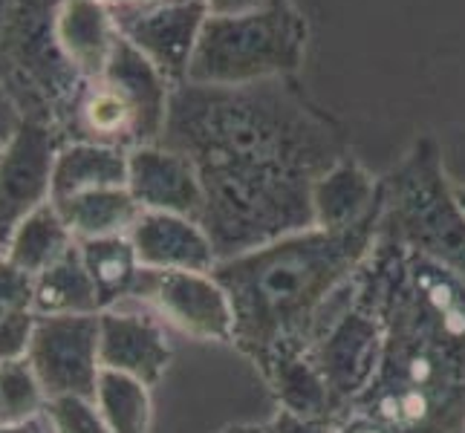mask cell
<instances>
[{
	"mask_svg": "<svg viewBox=\"0 0 465 433\" xmlns=\"http://www.w3.org/2000/svg\"><path fill=\"white\" fill-rule=\"evenodd\" d=\"M159 144L197 165L220 261L312 229V188L350 153L341 124L290 78L173 84Z\"/></svg>",
	"mask_w": 465,
	"mask_h": 433,
	"instance_id": "obj_1",
	"label": "cell"
},
{
	"mask_svg": "<svg viewBox=\"0 0 465 433\" xmlns=\"http://www.w3.org/2000/svg\"><path fill=\"white\" fill-rule=\"evenodd\" d=\"M361 271L384 344L373 384L350 410L391 433H465V283L384 234Z\"/></svg>",
	"mask_w": 465,
	"mask_h": 433,
	"instance_id": "obj_2",
	"label": "cell"
},
{
	"mask_svg": "<svg viewBox=\"0 0 465 433\" xmlns=\"http://www.w3.org/2000/svg\"><path fill=\"white\" fill-rule=\"evenodd\" d=\"M379 222L381 208L344 231L312 226L217 261L212 275L232 303V344L261 379L281 359L315 344L330 300L352 286L373 254Z\"/></svg>",
	"mask_w": 465,
	"mask_h": 433,
	"instance_id": "obj_3",
	"label": "cell"
},
{
	"mask_svg": "<svg viewBox=\"0 0 465 433\" xmlns=\"http://www.w3.org/2000/svg\"><path fill=\"white\" fill-rule=\"evenodd\" d=\"M168 99V78L119 35L102 75L84 78L55 127L64 142L134 151L159 142Z\"/></svg>",
	"mask_w": 465,
	"mask_h": 433,
	"instance_id": "obj_4",
	"label": "cell"
},
{
	"mask_svg": "<svg viewBox=\"0 0 465 433\" xmlns=\"http://www.w3.org/2000/svg\"><path fill=\"white\" fill-rule=\"evenodd\" d=\"M303 46L307 21L292 0H266L240 15H208L185 82L240 87L290 78L301 67Z\"/></svg>",
	"mask_w": 465,
	"mask_h": 433,
	"instance_id": "obj_5",
	"label": "cell"
},
{
	"mask_svg": "<svg viewBox=\"0 0 465 433\" xmlns=\"http://www.w3.org/2000/svg\"><path fill=\"white\" fill-rule=\"evenodd\" d=\"M381 194L379 234L445 266L465 283V212L434 136L416 139L402 162L381 176Z\"/></svg>",
	"mask_w": 465,
	"mask_h": 433,
	"instance_id": "obj_6",
	"label": "cell"
},
{
	"mask_svg": "<svg viewBox=\"0 0 465 433\" xmlns=\"http://www.w3.org/2000/svg\"><path fill=\"white\" fill-rule=\"evenodd\" d=\"M64 0H0V87L24 119L58 124L82 73L58 41Z\"/></svg>",
	"mask_w": 465,
	"mask_h": 433,
	"instance_id": "obj_7",
	"label": "cell"
},
{
	"mask_svg": "<svg viewBox=\"0 0 465 433\" xmlns=\"http://www.w3.org/2000/svg\"><path fill=\"white\" fill-rule=\"evenodd\" d=\"M384 327L371 278L359 271L350 286V300L335 312L310 347V359L339 410V419L371 388L381 361Z\"/></svg>",
	"mask_w": 465,
	"mask_h": 433,
	"instance_id": "obj_8",
	"label": "cell"
},
{
	"mask_svg": "<svg viewBox=\"0 0 465 433\" xmlns=\"http://www.w3.org/2000/svg\"><path fill=\"white\" fill-rule=\"evenodd\" d=\"M127 300L151 303L159 318L197 341L232 344V303L212 271L142 269Z\"/></svg>",
	"mask_w": 465,
	"mask_h": 433,
	"instance_id": "obj_9",
	"label": "cell"
},
{
	"mask_svg": "<svg viewBox=\"0 0 465 433\" xmlns=\"http://www.w3.org/2000/svg\"><path fill=\"white\" fill-rule=\"evenodd\" d=\"M46 399L84 396L95 402L99 361V312L95 315H50L35 324L26 352Z\"/></svg>",
	"mask_w": 465,
	"mask_h": 433,
	"instance_id": "obj_10",
	"label": "cell"
},
{
	"mask_svg": "<svg viewBox=\"0 0 465 433\" xmlns=\"http://www.w3.org/2000/svg\"><path fill=\"white\" fill-rule=\"evenodd\" d=\"M110 15L119 35L136 46L173 87L188 78L191 55L212 12L205 0H163L151 6H119L110 9Z\"/></svg>",
	"mask_w": 465,
	"mask_h": 433,
	"instance_id": "obj_11",
	"label": "cell"
},
{
	"mask_svg": "<svg viewBox=\"0 0 465 433\" xmlns=\"http://www.w3.org/2000/svg\"><path fill=\"white\" fill-rule=\"evenodd\" d=\"M64 136L55 124L24 119L0 156V229L12 234L18 222L50 202L55 156Z\"/></svg>",
	"mask_w": 465,
	"mask_h": 433,
	"instance_id": "obj_12",
	"label": "cell"
},
{
	"mask_svg": "<svg viewBox=\"0 0 465 433\" xmlns=\"http://www.w3.org/2000/svg\"><path fill=\"white\" fill-rule=\"evenodd\" d=\"M127 191L142 212L180 214L197 222L203 220L205 194L197 165L159 142L127 151Z\"/></svg>",
	"mask_w": 465,
	"mask_h": 433,
	"instance_id": "obj_13",
	"label": "cell"
},
{
	"mask_svg": "<svg viewBox=\"0 0 465 433\" xmlns=\"http://www.w3.org/2000/svg\"><path fill=\"white\" fill-rule=\"evenodd\" d=\"M99 361L102 370L131 376L153 388L171 364V344L163 324L148 312L114 307L99 312Z\"/></svg>",
	"mask_w": 465,
	"mask_h": 433,
	"instance_id": "obj_14",
	"label": "cell"
},
{
	"mask_svg": "<svg viewBox=\"0 0 465 433\" xmlns=\"http://www.w3.org/2000/svg\"><path fill=\"white\" fill-rule=\"evenodd\" d=\"M127 237L136 249L142 269L212 271L220 261L203 222L180 214L142 212Z\"/></svg>",
	"mask_w": 465,
	"mask_h": 433,
	"instance_id": "obj_15",
	"label": "cell"
},
{
	"mask_svg": "<svg viewBox=\"0 0 465 433\" xmlns=\"http://www.w3.org/2000/svg\"><path fill=\"white\" fill-rule=\"evenodd\" d=\"M384 202L381 180H373L356 156H344L312 188V226L344 231L359 226Z\"/></svg>",
	"mask_w": 465,
	"mask_h": 433,
	"instance_id": "obj_16",
	"label": "cell"
},
{
	"mask_svg": "<svg viewBox=\"0 0 465 433\" xmlns=\"http://www.w3.org/2000/svg\"><path fill=\"white\" fill-rule=\"evenodd\" d=\"M119 29L102 0H64L58 15V41L82 78L102 75L114 53Z\"/></svg>",
	"mask_w": 465,
	"mask_h": 433,
	"instance_id": "obj_17",
	"label": "cell"
},
{
	"mask_svg": "<svg viewBox=\"0 0 465 433\" xmlns=\"http://www.w3.org/2000/svg\"><path fill=\"white\" fill-rule=\"evenodd\" d=\"M127 185V151L90 142H64L55 156L50 200H64L93 188Z\"/></svg>",
	"mask_w": 465,
	"mask_h": 433,
	"instance_id": "obj_18",
	"label": "cell"
},
{
	"mask_svg": "<svg viewBox=\"0 0 465 433\" xmlns=\"http://www.w3.org/2000/svg\"><path fill=\"white\" fill-rule=\"evenodd\" d=\"M53 205L58 208L61 220L67 222L75 240L131 234L134 222L142 214V208L127 191V185L82 191V194L55 200Z\"/></svg>",
	"mask_w": 465,
	"mask_h": 433,
	"instance_id": "obj_19",
	"label": "cell"
},
{
	"mask_svg": "<svg viewBox=\"0 0 465 433\" xmlns=\"http://www.w3.org/2000/svg\"><path fill=\"white\" fill-rule=\"evenodd\" d=\"M78 240L67 229V222L61 220L58 208L50 202L38 205L35 212H29L18 226L12 229L6 243V258L29 278H38L41 271L50 269L55 261H61Z\"/></svg>",
	"mask_w": 465,
	"mask_h": 433,
	"instance_id": "obj_20",
	"label": "cell"
},
{
	"mask_svg": "<svg viewBox=\"0 0 465 433\" xmlns=\"http://www.w3.org/2000/svg\"><path fill=\"white\" fill-rule=\"evenodd\" d=\"M32 312L41 318L102 312L99 295H95V286L82 261L78 243L35 278V286H32Z\"/></svg>",
	"mask_w": 465,
	"mask_h": 433,
	"instance_id": "obj_21",
	"label": "cell"
},
{
	"mask_svg": "<svg viewBox=\"0 0 465 433\" xmlns=\"http://www.w3.org/2000/svg\"><path fill=\"white\" fill-rule=\"evenodd\" d=\"M78 249H82V261L93 278L102 312L114 310L122 300L131 298L142 271L131 237L116 234V237L78 240Z\"/></svg>",
	"mask_w": 465,
	"mask_h": 433,
	"instance_id": "obj_22",
	"label": "cell"
},
{
	"mask_svg": "<svg viewBox=\"0 0 465 433\" xmlns=\"http://www.w3.org/2000/svg\"><path fill=\"white\" fill-rule=\"evenodd\" d=\"M269 393L275 396L281 410H292L298 416H315V419H339V410L327 390V381L321 379L318 367L307 352L281 359L263 376Z\"/></svg>",
	"mask_w": 465,
	"mask_h": 433,
	"instance_id": "obj_23",
	"label": "cell"
},
{
	"mask_svg": "<svg viewBox=\"0 0 465 433\" xmlns=\"http://www.w3.org/2000/svg\"><path fill=\"white\" fill-rule=\"evenodd\" d=\"M151 388L131 376L102 370L95 388V408L110 433H148L151 428Z\"/></svg>",
	"mask_w": 465,
	"mask_h": 433,
	"instance_id": "obj_24",
	"label": "cell"
},
{
	"mask_svg": "<svg viewBox=\"0 0 465 433\" xmlns=\"http://www.w3.org/2000/svg\"><path fill=\"white\" fill-rule=\"evenodd\" d=\"M46 393L26 359L0 364V425H24L44 416Z\"/></svg>",
	"mask_w": 465,
	"mask_h": 433,
	"instance_id": "obj_25",
	"label": "cell"
},
{
	"mask_svg": "<svg viewBox=\"0 0 465 433\" xmlns=\"http://www.w3.org/2000/svg\"><path fill=\"white\" fill-rule=\"evenodd\" d=\"M44 419L53 433H110L99 408L84 396H53L44 405Z\"/></svg>",
	"mask_w": 465,
	"mask_h": 433,
	"instance_id": "obj_26",
	"label": "cell"
},
{
	"mask_svg": "<svg viewBox=\"0 0 465 433\" xmlns=\"http://www.w3.org/2000/svg\"><path fill=\"white\" fill-rule=\"evenodd\" d=\"M38 315L32 310H18L0 318V364L26 359Z\"/></svg>",
	"mask_w": 465,
	"mask_h": 433,
	"instance_id": "obj_27",
	"label": "cell"
},
{
	"mask_svg": "<svg viewBox=\"0 0 465 433\" xmlns=\"http://www.w3.org/2000/svg\"><path fill=\"white\" fill-rule=\"evenodd\" d=\"M32 286L35 278H29L6 254H0V318L18 310H32Z\"/></svg>",
	"mask_w": 465,
	"mask_h": 433,
	"instance_id": "obj_28",
	"label": "cell"
},
{
	"mask_svg": "<svg viewBox=\"0 0 465 433\" xmlns=\"http://www.w3.org/2000/svg\"><path fill=\"white\" fill-rule=\"evenodd\" d=\"M269 433H339V419H315V416H298L292 410H281L266 422Z\"/></svg>",
	"mask_w": 465,
	"mask_h": 433,
	"instance_id": "obj_29",
	"label": "cell"
},
{
	"mask_svg": "<svg viewBox=\"0 0 465 433\" xmlns=\"http://www.w3.org/2000/svg\"><path fill=\"white\" fill-rule=\"evenodd\" d=\"M21 122H24L21 110L15 107V102L6 95V90L0 87V156H4L6 144L12 142V136L21 127Z\"/></svg>",
	"mask_w": 465,
	"mask_h": 433,
	"instance_id": "obj_30",
	"label": "cell"
},
{
	"mask_svg": "<svg viewBox=\"0 0 465 433\" xmlns=\"http://www.w3.org/2000/svg\"><path fill=\"white\" fill-rule=\"evenodd\" d=\"M339 433H391L381 422H376L373 416L359 413V410H350L347 416L339 419Z\"/></svg>",
	"mask_w": 465,
	"mask_h": 433,
	"instance_id": "obj_31",
	"label": "cell"
},
{
	"mask_svg": "<svg viewBox=\"0 0 465 433\" xmlns=\"http://www.w3.org/2000/svg\"><path fill=\"white\" fill-rule=\"evenodd\" d=\"M266 0H205V6L212 15H240L263 6Z\"/></svg>",
	"mask_w": 465,
	"mask_h": 433,
	"instance_id": "obj_32",
	"label": "cell"
},
{
	"mask_svg": "<svg viewBox=\"0 0 465 433\" xmlns=\"http://www.w3.org/2000/svg\"><path fill=\"white\" fill-rule=\"evenodd\" d=\"M0 433H53V430L44 416H38V419H29L24 425H0Z\"/></svg>",
	"mask_w": 465,
	"mask_h": 433,
	"instance_id": "obj_33",
	"label": "cell"
},
{
	"mask_svg": "<svg viewBox=\"0 0 465 433\" xmlns=\"http://www.w3.org/2000/svg\"><path fill=\"white\" fill-rule=\"evenodd\" d=\"M107 9H119V6H151V4H163V0H102Z\"/></svg>",
	"mask_w": 465,
	"mask_h": 433,
	"instance_id": "obj_34",
	"label": "cell"
},
{
	"mask_svg": "<svg viewBox=\"0 0 465 433\" xmlns=\"http://www.w3.org/2000/svg\"><path fill=\"white\" fill-rule=\"evenodd\" d=\"M223 433H269L266 425H229Z\"/></svg>",
	"mask_w": 465,
	"mask_h": 433,
	"instance_id": "obj_35",
	"label": "cell"
},
{
	"mask_svg": "<svg viewBox=\"0 0 465 433\" xmlns=\"http://www.w3.org/2000/svg\"><path fill=\"white\" fill-rule=\"evenodd\" d=\"M454 194H457V202L462 205V212H465V185H457V188H454Z\"/></svg>",
	"mask_w": 465,
	"mask_h": 433,
	"instance_id": "obj_36",
	"label": "cell"
},
{
	"mask_svg": "<svg viewBox=\"0 0 465 433\" xmlns=\"http://www.w3.org/2000/svg\"><path fill=\"white\" fill-rule=\"evenodd\" d=\"M6 243H9V234H6L4 229H0V254L6 251Z\"/></svg>",
	"mask_w": 465,
	"mask_h": 433,
	"instance_id": "obj_37",
	"label": "cell"
}]
</instances>
